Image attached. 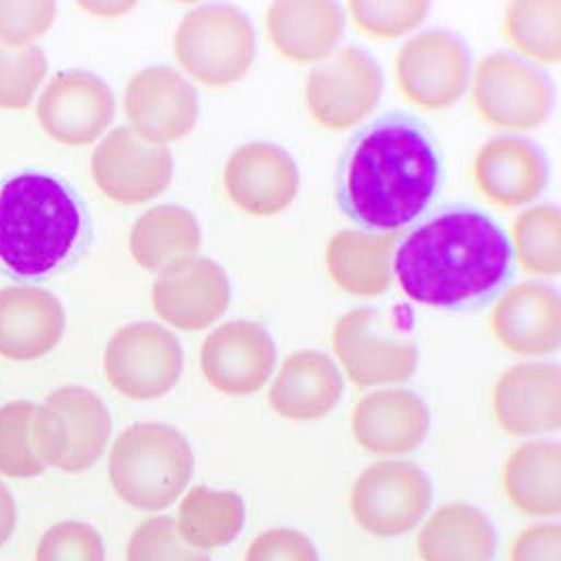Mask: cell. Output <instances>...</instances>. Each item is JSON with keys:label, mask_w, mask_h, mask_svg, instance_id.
<instances>
[{"label": "cell", "mask_w": 561, "mask_h": 561, "mask_svg": "<svg viewBox=\"0 0 561 561\" xmlns=\"http://www.w3.org/2000/svg\"><path fill=\"white\" fill-rule=\"evenodd\" d=\"M442 185L444 158L432 128L409 112H389L350 139L334 194L362 230L398 233L434 206Z\"/></svg>", "instance_id": "cell-1"}, {"label": "cell", "mask_w": 561, "mask_h": 561, "mask_svg": "<svg viewBox=\"0 0 561 561\" xmlns=\"http://www.w3.org/2000/svg\"><path fill=\"white\" fill-rule=\"evenodd\" d=\"M510 236L482 208L450 205L419 221L393 251V276L412 304L469 311L513 278Z\"/></svg>", "instance_id": "cell-2"}, {"label": "cell", "mask_w": 561, "mask_h": 561, "mask_svg": "<svg viewBox=\"0 0 561 561\" xmlns=\"http://www.w3.org/2000/svg\"><path fill=\"white\" fill-rule=\"evenodd\" d=\"M89 238L77 192L49 173L26 171L0 185V265L24 280L57 274Z\"/></svg>", "instance_id": "cell-3"}, {"label": "cell", "mask_w": 561, "mask_h": 561, "mask_svg": "<svg viewBox=\"0 0 561 561\" xmlns=\"http://www.w3.org/2000/svg\"><path fill=\"white\" fill-rule=\"evenodd\" d=\"M194 450L164 423H135L116 437L107 471L116 494L135 510H169L194 476Z\"/></svg>", "instance_id": "cell-4"}, {"label": "cell", "mask_w": 561, "mask_h": 561, "mask_svg": "<svg viewBox=\"0 0 561 561\" xmlns=\"http://www.w3.org/2000/svg\"><path fill=\"white\" fill-rule=\"evenodd\" d=\"M173 51L183 77L219 91L240 82L253 68L255 26L233 4H201L179 22Z\"/></svg>", "instance_id": "cell-5"}, {"label": "cell", "mask_w": 561, "mask_h": 561, "mask_svg": "<svg viewBox=\"0 0 561 561\" xmlns=\"http://www.w3.org/2000/svg\"><path fill=\"white\" fill-rule=\"evenodd\" d=\"M32 444L47 467L82 473L102 459L112 416L91 389L70 385L55 389L32 414Z\"/></svg>", "instance_id": "cell-6"}, {"label": "cell", "mask_w": 561, "mask_h": 561, "mask_svg": "<svg viewBox=\"0 0 561 561\" xmlns=\"http://www.w3.org/2000/svg\"><path fill=\"white\" fill-rule=\"evenodd\" d=\"M467 91L476 118L510 135L542 127L553 110L549 78L510 53L482 57L471 70Z\"/></svg>", "instance_id": "cell-7"}, {"label": "cell", "mask_w": 561, "mask_h": 561, "mask_svg": "<svg viewBox=\"0 0 561 561\" xmlns=\"http://www.w3.org/2000/svg\"><path fill=\"white\" fill-rule=\"evenodd\" d=\"M332 350L357 387L404 383L419 366V347L410 332L375 307L341 316L332 329Z\"/></svg>", "instance_id": "cell-8"}, {"label": "cell", "mask_w": 561, "mask_h": 561, "mask_svg": "<svg viewBox=\"0 0 561 561\" xmlns=\"http://www.w3.org/2000/svg\"><path fill=\"white\" fill-rule=\"evenodd\" d=\"M383 72L379 64L356 47L336 49L318 64L304 84L309 118L327 130L362 125L381 102Z\"/></svg>", "instance_id": "cell-9"}, {"label": "cell", "mask_w": 561, "mask_h": 561, "mask_svg": "<svg viewBox=\"0 0 561 561\" xmlns=\"http://www.w3.org/2000/svg\"><path fill=\"white\" fill-rule=\"evenodd\" d=\"M471 77L469 51L459 36L427 30L410 36L393 61V80L410 107L442 112L467 93Z\"/></svg>", "instance_id": "cell-10"}, {"label": "cell", "mask_w": 561, "mask_h": 561, "mask_svg": "<svg viewBox=\"0 0 561 561\" xmlns=\"http://www.w3.org/2000/svg\"><path fill=\"white\" fill-rule=\"evenodd\" d=\"M350 507L368 535H407L432 507V482L414 462L379 460L357 476Z\"/></svg>", "instance_id": "cell-11"}, {"label": "cell", "mask_w": 561, "mask_h": 561, "mask_svg": "<svg viewBox=\"0 0 561 561\" xmlns=\"http://www.w3.org/2000/svg\"><path fill=\"white\" fill-rule=\"evenodd\" d=\"M110 385L125 398L148 402L167 396L181 379L183 350L178 336L156 322H135L112 334L103 352Z\"/></svg>", "instance_id": "cell-12"}, {"label": "cell", "mask_w": 561, "mask_h": 561, "mask_svg": "<svg viewBox=\"0 0 561 561\" xmlns=\"http://www.w3.org/2000/svg\"><path fill=\"white\" fill-rule=\"evenodd\" d=\"M91 173L107 201L137 206L169 190L175 164L169 148L148 144L130 128L121 127L98 144L91 156Z\"/></svg>", "instance_id": "cell-13"}, {"label": "cell", "mask_w": 561, "mask_h": 561, "mask_svg": "<svg viewBox=\"0 0 561 561\" xmlns=\"http://www.w3.org/2000/svg\"><path fill=\"white\" fill-rule=\"evenodd\" d=\"M230 301V278L208 256L175 259L153 280V311L175 331H205L226 316Z\"/></svg>", "instance_id": "cell-14"}, {"label": "cell", "mask_w": 561, "mask_h": 561, "mask_svg": "<svg viewBox=\"0 0 561 561\" xmlns=\"http://www.w3.org/2000/svg\"><path fill=\"white\" fill-rule=\"evenodd\" d=\"M123 105L128 128L162 148L187 137L201 118L196 87L169 66H152L130 78Z\"/></svg>", "instance_id": "cell-15"}, {"label": "cell", "mask_w": 561, "mask_h": 561, "mask_svg": "<svg viewBox=\"0 0 561 561\" xmlns=\"http://www.w3.org/2000/svg\"><path fill=\"white\" fill-rule=\"evenodd\" d=\"M301 173L295 158L272 141H247L224 167V190L231 205L256 219H270L295 203Z\"/></svg>", "instance_id": "cell-16"}, {"label": "cell", "mask_w": 561, "mask_h": 561, "mask_svg": "<svg viewBox=\"0 0 561 561\" xmlns=\"http://www.w3.org/2000/svg\"><path fill=\"white\" fill-rule=\"evenodd\" d=\"M116 114V98L110 84L84 70L59 72L45 87L36 103V116L53 141L82 148L98 141Z\"/></svg>", "instance_id": "cell-17"}, {"label": "cell", "mask_w": 561, "mask_h": 561, "mask_svg": "<svg viewBox=\"0 0 561 561\" xmlns=\"http://www.w3.org/2000/svg\"><path fill=\"white\" fill-rule=\"evenodd\" d=\"M278 350L265 327L251 320L219 324L201 347L206 383L226 396H253L274 377Z\"/></svg>", "instance_id": "cell-18"}, {"label": "cell", "mask_w": 561, "mask_h": 561, "mask_svg": "<svg viewBox=\"0 0 561 561\" xmlns=\"http://www.w3.org/2000/svg\"><path fill=\"white\" fill-rule=\"evenodd\" d=\"M490 332L510 354L551 356L561 345L560 293L545 282L507 286L490 309Z\"/></svg>", "instance_id": "cell-19"}, {"label": "cell", "mask_w": 561, "mask_h": 561, "mask_svg": "<svg viewBox=\"0 0 561 561\" xmlns=\"http://www.w3.org/2000/svg\"><path fill=\"white\" fill-rule=\"evenodd\" d=\"M471 183L488 205L515 210L535 203L549 183V167L540 148L513 135L484 141L471 160Z\"/></svg>", "instance_id": "cell-20"}, {"label": "cell", "mask_w": 561, "mask_h": 561, "mask_svg": "<svg viewBox=\"0 0 561 561\" xmlns=\"http://www.w3.org/2000/svg\"><path fill=\"white\" fill-rule=\"evenodd\" d=\"M496 425L513 437L553 434L561 427V370L551 362L507 368L492 391Z\"/></svg>", "instance_id": "cell-21"}, {"label": "cell", "mask_w": 561, "mask_h": 561, "mask_svg": "<svg viewBox=\"0 0 561 561\" xmlns=\"http://www.w3.org/2000/svg\"><path fill=\"white\" fill-rule=\"evenodd\" d=\"M430 432V409L425 400L398 387L366 393L352 412V435L366 453L381 457H404L414 453Z\"/></svg>", "instance_id": "cell-22"}, {"label": "cell", "mask_w": 561, "mask_h": 561, "mask_svg": "<svg viewBox=\"0 0 561 561\" xmlns=\"http://www.w3.org/2000/svg\"><path fill=\"white\" fill-rule=\"evenodd\" d=\"M343 30V9L331 0H282L272 2L265 13L272 51L297 66H318L329 59Z\"/></svg>", "instance_id": "cell-23"}, {"label": "cell", "mask_w": 561, "mask_h": 561, "mask_svg": "<svg viewBox=\"0 0 561 561\" xmlns=\"http://www.w3.org/2000/svg\"><path fill=\"white\" fill-rule=\"evenodd\" d=\"M64 331L66 311L49 290L38 286L0 290V356L13 362L47 356Z\"/></svg>", "instance_id": "cell-24"}, {"label": "cell", "mask_w": 561, "mask_h": 561, "mask_svg": "<svg viewBox=\"0 0 561 561\" xmlns=\"http://www.w3.org/2000/svg\"><path fill=\"white\" fill-rule=\"evenodd\" d=\"M343 375L331 357L316 350L295 352L282 362L267 389V404L282 419L307 423L336 409Z\"/></svg>", "instance_id": "cell-25"}, {"label": "cell", "mask_w": 561, "mask_h": 561, "mask_svg": "<svg viewBox=\"0 0 561 561\" xmlns=\"http://www.w3.org/2000/svg\"><path fill=\"white\" fill-rule=\"evenodd\" d=\"M398 233L336 231L327 244L324 265L331 280L359 299L381 297L393 280V251Z\"/></svg>", "instance_id": "cell-26"}, {"label": "cell", "mask_w": 561, "mask_h": 561, "mask_svg": "<svg viewBox=\"0 0 561 561\" xmlns=\"http://www.w3.org/2000/svg\"><path fill=\"white\" fill-rule=\"evenodd\" d=\"M511 507L533 517L561 513V446L535 439L513 448L501 469Z\"/></svg>", "instance_id": "cell-27"}, {"label": "cell", "mask_w": 561, "mask_h": 561, "mask_svg": "<svg viewBox=\"0 0 561 561\" xmlns=\"http://www.w3.org/2000/svg\"><path fill=\"white\" fill-rule=\"evenodd\" d=\"M421 561H492L496 533L484 513L467 503H450L432 513L416 536Z\"/></svg>", "instance_id": "cell-28"}, {"label": "cell", "mask_w": 561, "mask_h": 561, "mask_svg": "<svg viewBox=\"0 0 561 561\" xmlns=\"http://www.w3.org/2000/svg\"><path fill=\"white\" fill-rule=\"evenodd\" d=\"M203 228L192 210L179 205L148 208L130 228L128 251L148 272H160L175 259L198 255Z\"/></svg>", "instance_id": "cell-29"}, {"label": "cell", "mask_w": 561, "mask_h": 561, "mask_svg": "<svg viewBox=\"0 0 561 561\" xmlns=\"http://www.w3.org/2000/svg\"><path fill=\"white\" fill-rule=\"evenodd\" d=\"M244 519V503L231 490L196 485L179 503V535L198 551L230 545L242 533Z\"/></svg>", "instance_id": "cell-30"}, {"label": "cell", "mask_w": 561, "mask_h": 561, "mask_svg": "<svg viewBox=\"0 0 561 561\" xmlns=\"http://www.w3.org/2000/svg\"><path fill=\"white\" fill-rule=\"evenodd\" d=\"M501 34L515 57L535 66L561 61L560 0L511 2L501 20Z\"/></svg>", "instance_id": "cell-31"}, {"label": "cell", "mask_w": 561, "mask_h": 561, "mask_svg": "<svg viewBox=\"0 0 561 561\" xmlns=\"http://www.w3.org/2000/svg\"><path fill=\"white\" fill-rule=\"evenodd\" d=\"M513 263L528 276L556 278L561 272V213L556 205L524 208L511 224Z\"/></svg>", "instance_id": "cell-32"}, {"label": "cell", "mask_w": 561, "mask_h": 561, "mask_svg": "<svg viewBox=\"0 0 561 561\" xmlns=\"http://www.w3.org/2000/svg\"><path fill=\"white\" fill-rule=\"evenodd\" d=\"M345 9L357 32L379 43H391L409 36L430 15V2L425 0H404V2L350 0Z\"/></svg>", "instance_id": "cell-33"}, {"label": "cell", "mask_w": 561, "mask_h": 561, "mask_svg": "<svg viewBox=\"0 0 561 561\" xmlns=\"http://www.w3.org/2000/svg\"><path fill=\"white\" fill-rule=\"evenodd\" d=\"M34 410L30 402H9L0 409V476L4 478L30 480L47 469L30 435Z\"/></svg>", "instance_id": "cell-34"}, {"label": "cell", "mask_w": 561, "mask_h": 561, "mask_svg": "<svg viewBox=\"0 0 561 561\" xmlns=\"http://www.w3.org/2000/svg\"><path fill=\"white\" fill-rule=\"evenodd\" d=\"M49 64L36 45L13 47L0 38V110H24L47 77Z\"/></svg>", "instance_id": "cell-35"}, {"label": "cell", "mask_w": 561, "mask_h": 561, "mask_svg": "<svg viewBox=\"0 0 561 561\" xmlns=\"http://www.w3.org/2000/svg\"><path fill=\"white\" fill-rule=\"evenodd\" d=\"M127 561H210V558L181 538L173 517H152L130 536Z\"/></svg>", "instance_id": "cell-36"}, {"label": "cell", "mask_w": 561, "mask_h": 561, "mask_svg": "<svg viewBox=\"0 0 561 561\" xmlns=\"http://www.w3.org/2000/svg\"><path fill=\"white\" fill-rule=\"evenodd\" d=\"M36 561H105V545L93 526L61 522L41 538Z\"/></svg>", "instance_id": "cell-37"}, {"label": "cell", "mask_w": 561, "mask_h": 561, "mask_svg": "<svg viewBox=\"0 0 561 561\" xmlns=\"http://www.w3.org/2000/svg\"><path fill=\"white\" fill-rule=\"evenodd\" d=\"M55 2H0V38L13 47H26L51 30Z\"/></svg>", "instance_id": "cell-38"}, {"label": "cell", "mask_w": 561, "mask_h": 561, "mask_svg": "<svg viewBox=\"0 0 561 561\" xmlns=\"http://www.w3.org/2000/svg\"><path fill=\"white\" fill-rule=\"evenodd\" d=\"M244 561H320L313 542L293 528H272L251 542Z\"/></svg>", "instance_id": "cell-39"}, {"label": "cell", "mask_w": 561, "mask_h": 561, "mask_svg": "<svg viewBox=\"0 0 561 561\" xmlns=\"http://www.w3.org/2000/svg\"><path fill=\"white\" fill-rule=\"evenodd\" d=\"M510 561H561L560 524H536L519 533Z\"/></svg>", "instance_id": "cell-40"}, {"label": "cell", "mask_w": 561, "mask_h": 561, "mask_svg": "<svg viewBox=\"0 0 561 561\" xmlns=\"http://www.w3.org/2000/svg\"><path fill=\"white\" fill-rule=\"evenodd\" d=\"M18 524V507L9 488L0 482V547L11 538Z\"/></svg>", "instance_id": "cell-41"}, {"label": "cell", "mask_w": 561, "mask_h": 561, "mask_svg": "<svg viewBox=\"0 0 561 561\" xmlns=\"http://www.w3.org/2000/svg\"><path fill=\"white\" fill-rule=\"evenodd\" d=\"M80 7L84 11H89L95 18H118L125 15L133 7H137L135 2H80Z\"/></svg>", "instance_id": "cell-42"}]
</instances>
